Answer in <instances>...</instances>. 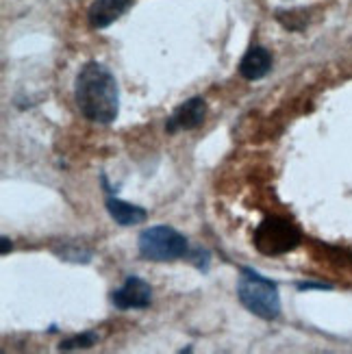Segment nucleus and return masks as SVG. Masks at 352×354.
Segmentation results:
<instances>
[{
  "mask_svg": "<svg viewBox=\"0 0 352 354\" xmlns=\"http://www.w3.org/2000/svg\"><path fill=\"white\" fill-rule=\"evenodd\" d=\"M74 98L79 111L98 124H111L118 118L120 109V96H118V83L115 76L104 66L91 61L83 66L74 85Z\"/></svg>",
  "mask_w": 352,
  "mask_h": 354,
  "instance_id": "nucleus-1",
  "label": "nucleus"
},
{
  "mask_svg": "<svg viewBox=\"0 0 352 354\" xmlns=\"http://www.w3.org/2000/svg\"><path fill=\"white\" fill-rule=\"evenodd\" d=\"M237 296L250 313L261 319H277L281 315L279 289L270 279L254 270L243 268L237 285Z\"/></svg>",
  "mask_w": 352,
  "mask_h": 354,
  "instance_id": "nucleus-2",
  "label": "nucleus"
},
{
  "mask_svg": "<svg viewBox=\"0 0 352 354\" xmlns=\"http://www.w3.org/2000/svg\"><path fill=\"white\" fill-rule=\"evenodd\" d=\"M302 235L296 224L285 218H268L254 230V245L261 254L279 257L292 252L300 243Z\"/></svg>",
  "mask_w": 352,
  "mask_h": 354,
  "instance_id": "nucleus-3",
  "label": "nucleus"
},
{
  "mask_svg": "<svg viewBox=\"0 0 352 354\" xmlns=\"http://www.w3.org/2000/svg\"><path fill=\"white\" fill-rule=\"evenodd\" d=\"M140 252L150 261H176L187 254V239L170 226H152L140 235Z\"/></svg>",
  "mask_w": 352,
  "mask_h": 354,
  "instance_id": "nucleus-4",
  "label": "nucleus"
},
{
  "mask_svg": "<svg viewBox=\"0 0 352 354\" xmlns=\"http://www.w3.org/2000/svg\"><path fill=\"white\" fill-rule=\"evenodd\" d=\"M111 300L122 311L146 309V306H150V302H152V289L146 281L137 279V276H129L127 283L113 291Z\"/></svg>",
  "mask_w": 352,
  "mask_h": 354,
  "instance_id": "nucleus-5",
  "label": "nucleus"
},
{
  "mask_svg": "<svg viewBox=\"0 0 352 354\" xmlns=\"http://www.w3.org/2000/svg\"><path fill=\"white\" fill-rule=\"evenodd\" d=\"M207 115V104L203 98H192L183 102L178 109L167 120V133H178V131H192L198 129L205 122Z\"/></svg>",
  "mask_w": 352,
  "mask_h": 354,
  "instance_id": "nucleus-6",
  "label": "nucleus"
},
{
  "mask_svg": "<svg viewBox=\"0 0 352 354\" xmlns=\"http://www.w3.org/2000/svg\"><path fill=\"white\" fill-rule=\"evenodd\" d=\"M131 7V0H96L94 5L89 7V24L94 28H104L113 24L120 15H124Z\"/></svg>",
  "mask_w": 352,
  "mask_h": 354,
  "instance_id": "nucleus-7",
  "label": "nucleus"
},
{
  "mask_svg": "<svg viewBox=\"0 0 352 354\" xmlns=\"http://www.w3.org/2000/svg\"><path fill=\"white\" fill-rule=\"evenodd\" d=\"M272 68V55L263 46H252V48L243 55L239 64V74L248 81H259L270 72Z\"/></svg>",
  "mask_w": 352,
  "mask_h": 354,
  "instance_id": "nucleus-8",
  "label": "nucleus"
},
{
  "mask_svg": "<svg viewBox=\"0 0 352 354\" xmlns=\"http://www.w3.org/2000/svg\"><path fill=\"white\" fill-rule=\"evenodd\" d=\"M106 211H109V215L120 226H135V224L146 222L148 218L146 209L137 205H129L124 200H118V198H106Z\"/></svg>",
  "mask_w": 352,
  "mask_h": 354,
  "instance_id": "nucleus-9",
  "label": "nucleus"
},
{
  "mask_svg": "<svg viewBox=\"0 0 352 354\" xmlns=\"http://www.w3.org/2000/svg\"><path fill=\"white\" fill-rule=\"evenodd\" d=\"M96 342V335H79V337H74V339H68L61 344V350H76V348H89V346H94Z\"/></svg>",
  "mask_w": 352,
  "mask_h": 354,
  "instance_id": "nucleus-10",
  "label": "nucleus"
},
{
  "mask_svg": "<svg viewBox=\"0 0 352 354\" xmlns=\"http://www.w3.org/2000/svg\"><path fill=\"white\" fill-rule=\"evenodd\" d=\"M0 243H3V254H7L11 250V241L7 237H3V239H0Z\"/></svg>",
  "mask_w": 352,
  "mask_h": 354,
  "instance_id": "nucleus-11",
  "label": "nucleus"
}]
</instances>
